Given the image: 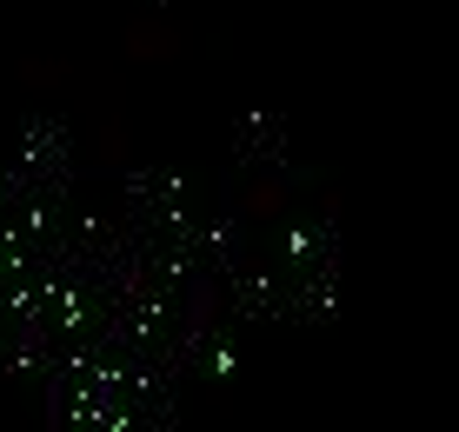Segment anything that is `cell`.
<instances>
[{
  "mask_svg": "<svg viewBox=\"0 0 459 432\" xmlns=\"http://www.w3.org/2000/svg\"><path fill=\"white\" fill-rule=\"evenodd\" d=\"M186 47H194V34L186 27H173V21H134L120 34V60H134V67H167V60H180Z\"/></svg>",
  "mask_w": 459,
  "mask_h": 432,
  "instance_id": "cell-1",
  "label": "cell"
}]
</instances>
